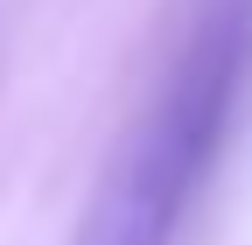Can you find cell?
Returning <instances> with one entry per match:
<instances>
[{
  "label": "cell",
  "mask_w": 252,
  "mask_h": 245,
  "mask_svg": "<svg viewBox=\"0 0 252 245\" xmlns=\"http://www.w3.org/2000/svg\"><path fill=\"white\" fill-rule=\"evenodd\" d=\"M252 91V0H203L112 140L70 245H175Z\"/></svg>",
  "instance_id": "cell-1"
}]
</instances>
